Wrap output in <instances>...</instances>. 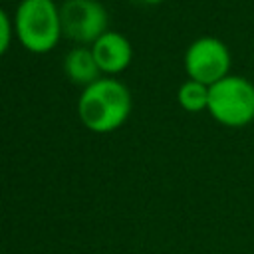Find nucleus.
<instances>
[{
    "label": "nucleus",
    "instance_id": "f257e3e1",
    "mask_svg": "<svg viewBox=\"0 0 254 254\" xmlns=\"http://www.w3.org/2000/svg\"><path fill=\"white\" fill-rule=\"evenodd\" d=\"M131 113V93L125 83L113 77H99L83 87L77 101V115L83 127L93 133L119 129Z\"/></svg>",
    "mask_w": 254,
    "mask_h": 254
},
{
    "label": "nucleus",
    "instance_id": "f03ea898",
    "mask_svg": "<svg viewBox=\"0 0 254 254\" xmlns=\"http://www.w3.org/2000/svg\"><path fill=\"white\" fill-rule=\"evenodd\" d=\"M14 30L28 52L46 54L58 46L64 34L60 8L54 0H22L16 8Z\"/></svg>",
    "mask_w": 254,
    "mask_h": 254
},
{
    "label": "nucleus",
    "instance_id": "7ed1b4c3",
    "mask_svg": "<svg viewBox=\"0 0 254 254\" xmlns=\"http://www.w3.org/2000/svg\"><path fill=\"white\" fill-rule=\"evenodd\" d=\"M210 117L232 129L246 127L254 121V83L242 75L228 73L208 87Z\"/></svg>",
    "mask_w": 254,
    "mask_h": 254
},
{
    "label": "nucleus",
    "instance_id": "20e7f679",
    "mask_svg": "<svg viewBox=\"0 0 254 254\" xmlns=\"http://www.w3.org/2000/svg\"><path fill=\"white\" fill-rule=\"evenodd\" d=\"M183 64L189 79L200 81L210 87L230 73L232 56L222 40L214 36H200L187 48Z\"/></svg>",
    "mask_w": 254,
    "mask_h": 254
},
{
    "label": "nucleus",
    "instance_id": "39448f33",
    "mask_svg": "<svg viewBox=\"0 0 254 254\" xmlns=\"http://www.w3.org/2000/svg\"><path fill=\"white\" fill-rule=\"evenodd\" d=\"M62 32L77 44H93L107 32V12L97 0H65L60 8Z\"/></svg>",
    "mask_w": 254,
    "mask_h": 254
},
{
    "label": "nucleus",
    "instance_id": "423d86ee",
    "mask_svg": "<svg viewBox=\"0 0 254 254\" xmlns=\"http://www.w3.org/2000/svg\"><path fill=\"white\" fill-rule=\"evenodd\" d=\"M93 58L101 69V73L115 75L129 67L133 60L131 42L119 32H105L91 44Z\"/></svg>",
    "mask_w": 254,
    "mask_h": 254
},
{
    "label": "nucleus",
    "instance_id": "0eeeda50",
    "mask_svg": "<svg viewBox=\"0 0 254 254\" xmlns=\"http://www.w3.org/2000/svg\"><path fill=\"white\" fill-rule=\"evenodd\" d=\"M64 71L71 79V83L83 85V87L97 81L99 73H101L91 48H85V46H77L67 52V56L64 60Z\"/></svg>",
    "mask_w": 254,
    "mask_h": 254
},
{
    "label": "nucleus",
    "instance_id": "6e6552de",
    "mask_svg": "<svg viewBox=\"0 0 254 254\" xmlns=\"http://www.w3.org/2000/svg\"><path fill=\"white\" fill-rule=\"evenodd\" d=\"M177 101L189 113L206 111L208 109V85L194 81V79H187L181 83L177 91Z\"/></svg>",
    "mask_w": 254,
    "mask_h": 254
},
{
    "label": "nucleus",
    "instance_id": "1a4fd4ad",
    "mask_svg": "<svg viewBox=\"0 0 254 254\" xmlns=\"http://www.w3.org/2000/svg\"><path fill=\"white\" fill-rule=\"evenodd\" d=\"M10 40H12V22L8 14L0 8V56H4L6 50L10 48Z\"/></svg>",
    "mask_w": 254,
    "mask_h": 254
},
{
    "label": "nucleus",
    "instance_id": "9d476101",
    "mask_svg": "<svg viewBox=\"0 0 254 254\" xmlns=\"http://www.w3.org/2000/svg\"><path fill=\"white\" fill-rule=\"evenodd\" d=\"M135 2H139V4H149V6H153V4H161L163 0H135Z\"/></svg>",
    "mask_w": 254,
    "mask_h": 254
}]
</instances>
